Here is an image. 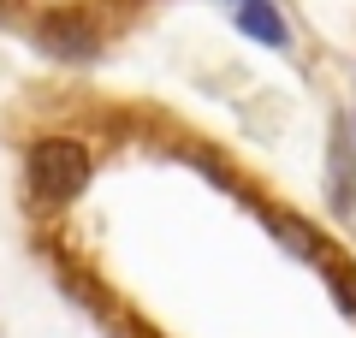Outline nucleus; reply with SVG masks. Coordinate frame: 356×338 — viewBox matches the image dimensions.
<instances>
[{
  "label": "nucleus",
  "instance_id": "f257e3e1",
  "mask_svg": "<svg viewBox=\"0 0 356 338\" xmlns=\"http://www.w3.org/2000/svg\"><path fill=\"white\" fill-rule=\"evenodd\" d=\"M83 178H89L83 143H72V137H42L36 149H30V190H36L42 202H72L77 190H83Z\"/></svg>",
  "mask_w": 356,
  "mask_h": 338
},
{
  "label": "nucleus",
  "instance_id": "f03ea898",
  "mask_svg": "<svg viewBox=\"0 0 356 338\" xmlns=\"http://www.w3.org/2000/svg\"><path fill=\"white\" fill-rule=\"evenodd\" d=\"M36 42L48 54H60V60H95V48H102L83 13H48L36 24Z\"/></svg>",
  "mask_w": 356,
  "mask_h": 338
},
{
  "label": "nucleus",
  "instance_id": "7ed1b4c3",
  "mask_svg": "<svg viewBox=\"0 0 356 338\" xmlns=\"http://www.w3.org/2000/svg\"><path fill=\"white\" fill-rule=\"evenodd\" d=\"M238 24L250 30L255 42H267V48H285V42H291V36H285V18L273 13L267 0H243V6H238Z\"/></svg>",
  "mask_w": 356,
  "mask_h": 338
},
{
  "label": "nucleus",
  "instance_id": "20e7f679",
  "mask_svg": "<svg viewBox=\"0 0 356 338\" xmlns=\"http://www.w3.org/2000/svg\"><path fill=\"white\" fill-rule=\"evenodd\" d=\"M327 279H332V297H339L344 309L356 314V279H350V267H344V261H332V255H327Z\"/></svg>",
  "mask_w": 356,
  "mask_h": 338
}]
</instances>
